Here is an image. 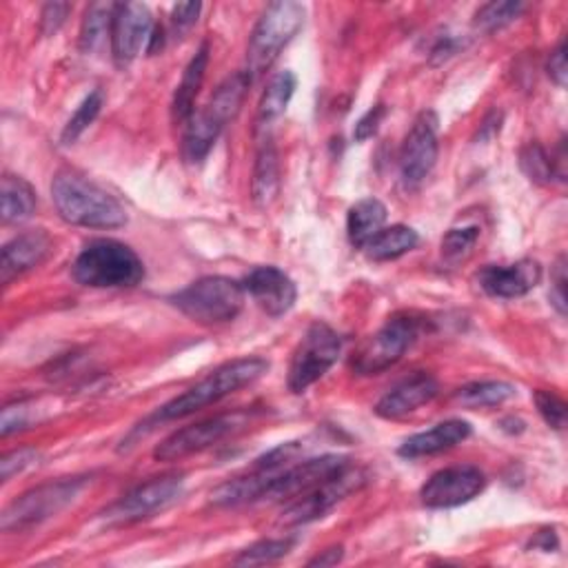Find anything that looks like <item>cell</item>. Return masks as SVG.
<instances>
[{"mask_svg": "<svg viewBox=\"0 0 568 568\" xmlns=\"http://www.w3.org/2000/svg\"><path fill=\"white\" fill-rule=\"evenodd\" d=\"M266 371H269V362L264 357H255V355L225 362L218 368H214L207 377H203L198 385H194L192 389H186L184 394H180L178 398H173L171 402L160 407L140 427H145L149 431L160 422L194 416L196 411L220 402L223 398L236 394L238 389L253 385Z\"/></svg>", "mask_w": 568, "mask_h": 568, "instance_id": "obj_1", "label": "cell"}, {"mask_svg": "<svg viewBox=\"0 0 568 568\" xmlns=\"http://www.w3.org/2000/svg\"><path fill=\"white\" fill-rule=\"evenodd\" d=\"M522 171L529 175V180L537 184H550L553 178L564 180V160H555L546 154V149L539 143H529L520 154Z\"/></svg>", "mask_w": 568, "mask_h": 568, "instance_id": "obj_29", "label": "cell"}, {"mask_svg": "<svg viewBox=\"0 0 568 568\" xmlns=\"http://www.w3.org/2000/svg\"><path fill=\"white\" fill-rule=\"evenodd\" d=\"M542 280V266L535 260L515 264H489L478 273V284L491 298L513 300L533 292Z\"/></svg>", "mask_w": 568, "mask_h": 568, "instance_id": "obj_17", "label": "cell"}, {"mask_svg": "<svg viewBox=\"0 0 568 568\" xmlns=\"http://www.w3.org/2000/svg\"><path fill=\"white\" fill-rule=\"evenodd\" d=\"M182 489H184L182 476L154 478L145 485H138L127 496H123L118 502H114L103 513V520L114 526L147 520V518L169 509L182 496Z\"/></svg>", "mask_w": 568, "mask_h": 568, "instance_id": "obj_12", "label": "cell"}, {"mask_svg": "<svg viewBox=\"0 0 568 568\" xmlns=\"http://www.w3.org/2000/svg\"><path fill=\"white\" fill-rule=\"evenodd\" d=\"M387 118V107L385 105H375L371 107L357 123H355V129H353V138L357 143H364L368 138H373L377 134V129H380L383 121Z\"/></svg>", "mask_w": 568, "mask_h": 568, "instance_id": "obj_37", "label": "cell"}, {"mask_svg": "<svg viewBox=\"0 0 568 568\" xmlns=\"http://www.w3.org/2000/svg\"><path fill=\"white\" fill-rule=\"evenodd\" d=\"M38 411L41 409H34V405L27 400L8 405L3 409V420H0V433H3V438H8L16 431L30 429L34 422H38Z\"/></svg>", "mask_w": 568, "mask_h": 568, "instance_id": "obj_34", "label": "cell"}, {"mask_svg": "<svg viewBox=\"0 0 568 568\" xmlns=\"http://www.w3.org/2000/svg\"><path fill=\"white\" fill-rule=\"evenodd\" d=\"M207 65H209V43H203V47L196 52V56L189 60L182 80L175 89V96L171 103V116L175 123H186L196 114L194 105L198 99V91L203 87L205 73H207Z\"/></svg>", "mask_w": 568, "mask_h": 568, "instance_id": "obj_21", "label": "cell"}, {"mask_svg": "<svg viewBox=\"0 0 568 568\" xmlns=\"http://www.w3.org/2000/svg\"><path fill=\"white\" fill-rule=\"evenodd\" d=\"M245 292L271 318L289 314L298 300L296 282L277 266H255L245 280Z\"/></svg>", "mask_w": 568, "mask_h": 568, "instance_id": "obj_16", "label": "cell"}, {"mask_svg": "<svg viewBox=\"0 0 568 568\" xmlns=\"http://www.w3.org/2000/svg\"><path fill=\"white\" fill-rule=\"evenodd\" d=\"M418 242H420V236L416 229L407 225H394L373 236L362 251L375 262H387L413 251Z\"/></svg>", "mask_w": 568, "mask_h": 568, "instance_id": "obj_24", "label": "cell"}, {"mask_svg": "<svg viewBox=\"0 0 568 568\" xmlns=\"http://www.w3.org/2000/svg\"><path fill=\"white\" fill-rule=\"evenodd\" d=\"M342 557H344V548H342V546H333V548L322 550V553L316 555L314 559H309V566H320V568L336 566L338 561H342Z\"/></svg>", "mask_w": 568, "mask_h": 568, "instance_id": "obj_43", "label": "cell"}, {"mask_svg": "<svg viewBox=\"0 0 568 568\" xmlns=\"http://www.w3.org/2000/svg\"><path fill=\"white\" fill-rule=\"evenodd\" d=\"M280 192V158L271 138H264L253 167L251 196L260 209H266Z\"/></svg>", "mask_w": 568, "mask_h": 568, "instance_id": "obj_22", "label": "cell"}, {"mask_svg": "<svg viewBox=\"0 0 568 568\" xmlns=\"http://www.w3.org/2000/svg\"><path fill=\"white\" fill-rule=\"evenodd\" d=\"M89 485V478H63L49 485H41L21 498H16L5 511L0 526L5 533H23L30 531L78 500L82 489Z\"/></svg>", "mask_w": 568, "mask_h": 568, "instance_id": "obj_6", "label": "cell"}, {"mask_svg": "<svg viewBox=\"0 0 568 568\" xmlns=\"http://www.w3.org/2000/svg\"><path fill=\"white\" fill-rule=\"evenodd\" d=\"M546 71H548L550 80H553L557 87H566V80H568L566 41H561V43L557 45V49L550 54V58H548V65H546Z\"/></svg>", "mask_w": 568, "mask_h": 568, "instance_id": "obj_41", "label": "cell"}, {"mask_svg": "<svg viewBox=\"0 0 568 568\" xmlns=\"http://www.w3.org/2000/svg\"><path fill=\"white\" fill-rule=\"evenodd\" d=\"M36 212V192L21 175L3 178V223L14 225L30 220Z\"/></svg>", "mask_w": 568, "mask_h": 568, "instance_id": "obj_26", "label": "cell"}, {"mask_svg": "<svg viewBox=\"0 0 568 568\" xmlns=\"http://www.w3.org/2000/svg\"><path fill=\"white\" fill-rule=\"evenodd\" d=\"M305 25V8L294 0H277L271 3L253 27L247 47V73L251 80L260 78L277 60Z\"/></svg>", "mask_w": 568, "mask_h": 568, "instance_id": "obj_4", "label": "cell"}, {"mask_svg": "<svg viewBox=\"0 0 568 568\" xmlns=\"http://www.w3.org/2000/svg\"><path fill=\"white\" fill-rule=\"evenodd\" d=\"M440 391V385L429 373H416L400 385H396L389 394H385L375 405V416L385 420H400L420 407L429 405Z\"/></svg>", "mask_w": 568, "mask_h": 568, "instance_id": "obj_19", "label": "cell"}, {"mask_svg": "<svg viewBox=\"0 0 568 568\" xmlns=\"http://www.w3.org/2000/svg\"><path fill=\"white\" fill-rule=\"evenodd\" d=\"M69 12H71L69 3H49V5H45V10L41 14V32L45 36H54L65 25Z\"/></svg>", "mask_w": 568, "mask_h": 568, "instance_id": "obj_38", "label": "cell"}, {"mask_svg": "<svg viewBox=\"0 0 568 568\" xmlns=\"http://www.w3.org/2000/svg\"><path fill=\"white\" fill-rule=\"evenodd\" d=\"M478 238H480L478 227H455V229L446 231V236L442 238L444 262H448L453 266L464 262L473 253V247L478 245Z\"/></svg>", "mask_w": 568, "mask_h": 568, "instance_id": "obj_32", "label": "cell"}, {"mask_svg": "<svg viewBox=\"0 0 568 568\" xmlns=\"http://www.w3.org/2000/svg\"><path fill=\"white\" fill-rule=\"evenodd\" d=\"M38 457H41V453L36 448H19L14 453H8L3 457V462H0V478H3V482H10L16 473L36 464Z\"/></svg>", "mask_w": 568, "mask_h": 568, "instance_id": "obj_36", "label": "cell"}, {"mask_svg": "<svg viewBox=\"0 0 568 568\" xmlns=\"http://www.w3.org/2000/svg\"><path fill=\"white\" fill-rule=\"evenodd\" d=\"M253 418V411H234L225 416H216L196 424H189L169 438H164L156 451L154 457L158 462H175L182 457H189L194 453L207 451L209 446L227 440L229 435L245 429Z\"/></svg>", "mask_w": 568, "mask_h": 568, "instance_id": "obj_10", "label": "cell"}, {"mask_svg": "<svg viewBox=\"0 0 568 568\" xmlns=\"http://www.w3.org/2000/svg\"><path fill=\"white\" fill-rule=\"evenodd\" d=\"M387 223V207L377 198L357 201L347 214V236L355 249H364L366 242L380 234Z\"/></svg>", "mask_w": 568, "mask_h": 568, "instance_id": "obj_23", "label": "cell"}, {"mask_svg": "<svg viewBox=\"0 0 568 568\" xmlns=\"http://www.w3.org/2000/svg\"><path fill=\"white\" fill-rule=\"evenodd\" d=\"M294 93H296V76L292 71L275 73L269 80L262 99H260L258 125L269 127L273 121H277L284 114V110L289 107Z\"/></svg>", "mask_w": 568, "mask_h": 568, "instance_id": "obj_25", "label": "cell"}, {"mask_svg": "<svg viewBox=\"0 0 568 568\" xmlns=\"http://www.w3.org/2000/svg\"><path fill=\"white\" fill-rule=\"evenodd\" d=\"M522 12L524 3H520V0H500V3L496 0V3H487L478 10L476 19H473V27L482 34H493L518 21Z\"/></svg>", "mask_w": 568, "mask_h": 568, "instance_id": "obj_30", "label": "cell"}, {"mask_svg": "<svg viewBox=\"0 0 568 568\" xmlns=\"http://www.w3.org/2000/svg\"><path fill=\"white\" fill-rule=\"evenodd\" d=\"M294 539H262L245 548L234 561L238 566H255V564H271L282 559L284 555H289L294 548Z\"/></svg>", "mask_w": 568, "mask_h": 568, "instance_id": "obj_33", "label": "cell"}, {"mask_svg": "<svg viewBox=\"0 0 568 568\" xmlns=\"http://www.w3.org/2000/svg\"><path fill=\"white\" fill-rule=\"evenodd\" d=\"M531 546H533V548H539V550L550 553V550H555V548L559 546V542H557L555 531H553V529H546V531H542V533L531 542Z\"/></svg>", "mask_w": 568, "mask_h": 568, "instance_id": "obj_44", "label": "cell"}, {"mask_svg": "<svg viewBox=\"0 0 568 568\" xmlns=\"http://www.w3.org/2000/svg\"><path fill=\"white\" fill-rule=\"evenodd\" d=\"M58 216L76 227L118 229L127 225V212L118 198L76 171H58L52 182Z\"/></svg>", "mask_w": 568, "mask_h": 568, "instance_id": "obj_2", "label": "cell"}, {"mask_svg": "<svg viewBox=\"0 0 568 568\" xmlns=\"http://www.w3.org/2000/svg\"><path fill=\"white\" fill-rule=\"evenodd\" d=\"M154 19L143 3H116L112 19V54L118 67H127L149 43Z\"/></svg>", "mask_w": 568, "mask_h": 568, "instance_id": "obj_15", "label": "cell"}, {"mask_svg": "<svg viewBox=\"0 0 568 568\" xmlns=\"http://www.w3.org/2000/svg\"><path fill=\"white\" fill-rule=\"evenodd\" d=\"M438 129L440 121L435 112H422L400 151V175L407 189H418L438 162Z\"/></svg>", "mask_w": 568, "mask_h": 568, "instance_id": "obj_14", "label": "cell"}, {"mask_svg": "<svg viewBox=\"0 0 568 568\" xmlns=\"http://www.w3.org/2000/svg\"><path fill=\"white\" fill-rule=\"evenodd\" d=\"M203 5L201 3H178L171 12V25L178 34H184L186 30H192L198 21Z\"/></svg>", "mask_w": 568, "mask_h": 568, "instance_id": "obj_40", "label": "cell"}, {"mask_svg": "<svg viewBox=\"0 0 568 568\" xmlns=\"http://www.w3.org/2000/svg\"><path fill=\"white\" fill-rule=\"evenodd\" d=\"M164 32H162V27H154V32H151V38H149V43H147V54H158V49H162V43H164Z\"/></svg>", "mask_w": 568, "mask_h": 568, "instance_id": "obj_45", "label": "cell"}, {"mask_svg": "<svg viewBox=\"0 0 568 568\" xmlns=\"http://www.w3.org/2000/svg\"><path fill=\"white\" fill-rule=\"evenodd\" d=\"M459 47H462V43L455 36H442V38H438L435 47L431 49V58H433V63L448 60L453 54H457Z\"/></svg>", "mask_w": 568, "mask_h": 568, "instance_id": "obj_42", "label": "cell"}, {"mask_svg": "<svg viewBox=\"0 0 568 568\" xmlns=\"http://www.w3.org/2000/svg\"><path fill=\"white\" fill-rule=\"evenodd\" d=\"M533 398L544 422L555 431H561L566 427V402L550 391H535Z\"/></svg>", "mask_w": 568, "mask_h": 568, "instance_id": "obj_35", "label": "cell"}, {"mask_svg": "<svg viewBox=\"0 0 568 568\" xmlns=\"http://www.w3.org/2000/svg\"><path fill=\"white\" fill-rule=\"evenodd\" d=\"M364 485V473L349 464L342 468L338 476L320 482L311 491L298 496L292 500V504L282 511V522L296 526L307 524L314 520L325 518L329 511H333L344 498H349L353 491H357Z\"/></svg>", "mask_w": 568, "mask_h": 568, "instance_id": "obj_11", "label": "cell"}, {"mask_svg": "<svg viewBox=\"0 0 568 568\" xmlns=\"http://www.w3.org/2000/svg\"><path fill=\"white\" fill-rule=\"evenodd\" d=\"M470 435V424L464 420H446L435 424L429 431L416 433L409 440L402 442V446L398 448V453L402 457L416 459V457H427V455H435L442 451H448L457 444H462L466 438Z\"/></svg>", "mask_w": 568, "mask_h": 568, "instance_id": "obj_20", "label": "cell"}, {"mask_svg": "<svg viewBox=\"0 0 568 568\" xmlns=\"http://www.w3.org/2000/svg\"><path fill=\"white\" fill-rule=\"evenodd\" d=\"M112 19H114V3H96L91 5L82 19L80 27V52L93 54L99 52L107 36H112Z\"/></svg>", "mask_w": 568, "mask_h": 568, "instance_id": "obj_27", "label": "cell"}, {"mask_svg": "<svg viewBox=\"0 0 568 568\" xmlns=\"http://www.w3.org/2000/svg\"><path fill=\"white\" fill-rule=\"evenodd\" d=\"M550 303L557 309L559 316H566V260L559 258L553 271V284H550Z\"/></svg>", "mask_w": 568, "mask_h": 568, "instance_id": "obj_39", "label": "cell"}, {"mask_svg": "<svg viewBox=\"0 0 568 568\" xmlns=\"http://www.w3.org/2000/svg\"><path fill=\"white\" fill-rule=\"evenodd\" d=\"M340 353L342 336L325 322L311 325L292 355L287 377L289 391L305 394L320 377H325V373L338 362Z\"/></svg>", "mask_w": 568, "mask_h": 568, "instance_id": "obj_9", "label": "cell"}, {"mask_svg": "<svg viewBox=\"0 0 568 568\" xmlns=\"http://www.w3.org/2000/svg\"><path fill=\"white\" fill-rule=\"evenodd\" d=\"M515 396L509 383H473L455 394V400L466 409H491L500 407Z\"/></svg>", "mask_w": 568, "mask_h": 568, "instance_id": "obj_28", "label": "cell"}, {"mask_svg": "<svg viewBox=\"0 0 568 568\" xmlns=\"http://www.w3.org/2000/svg\"><path fill=\"white\" fill-rule=\"evenodd\" d=\"M422 331V318L411 314L394 316L380 331L368 338L351 360V368L360 375H375L402 360Z\"/></svg>", "mask_w": 568, "mask_h": 568, "instance_id": "obj_8", "label": "cell"}, {"mask_svg": "<svg viewBox=\"0 0 568 568\" xmlns=\"http://www.w3.org/2000/svg\"><path fill=\"white\" fill-rule=\"evenodd\" d=\"M240 105L242 96L234 87H218L209 105L184 123L186 129L182 136V158L192 164L203 162L227 123L240 112Z\"/></svg>", "mask_w": 568, "mask_h": 568, "instance_id": "obj_7", "label": "cell"}, {"mask_svg": "<svg viewBox=\"0 0 568 568\" xmlns=\"http://www.w3.org/2000/svg\"><path fill=\"white\" fill-rule=\"evenodd\" d=\"M71 275L82 287L91 289H129L143 282L145 264L132 247L101 238L84 245L71 266Z\"/></svg>", "mask_w": 568, "mask_h": 568, "instance_id": "obj_3", "label": "cell"}, {"mask_svg": "<svg viewBox=\"0 0 568 568\" xmlns=\"http://www.w3.org/2000/svg\"><path fill=\"white\" fill-rule=\"evenodd\" d=\"M54 251V240L43 229L25 231L12 238L0 251V282L8 284L27 271L41 266Z\"/></svg>", "mask_w": 568, "mask_h": 568, "instance_id": "obj_18", "label": "cell"}, {"mask_svg": "<svg viewBox=\"0 0 568 568\" xmlns=\"http://www.w3.org/2000/svg\"><path fill=\"white\" fill-rule=\"evenodd\" d=\"M485 487L487 478L478 466H448L427 480L420 500L427 509H455L476 500Z\"/></svg>", "mask_w": 568, "mask_h": 568, "instance_id": "obj_13", "label": "cell"}, {"mask_svg": "<svg viewBox=\"0 0 568 568\" xmlns=\"http://www.w3.org/2000/svg\"><path fill=\"white\" fill-rule=\"evenodd\" d=\"M103 103H105V93L101 89H93L89 96L80 103V107L73 112L69 123L65 125L60 143L63 145H73L87 132V127L99 118V114L103 110Z\"/></svg>", "mask_w": 568, "mask_h": 568, "instance_id": "obj_31", "label": "cell"}, {"mask_svg": "<svg viewBox=\"0 0 568 568\" xmlns=\"http://www.w3.org/2000/svg\"><path fill=\"white\" fill-rule=\"evenodd\" d=\"M242 282L225 275H207L171 296V305L201 325H223L238 318L245 307Z\"/></svg>", "mask_w": 568, "mask_h": 568, "instance_id": "obj_5", "label": "cell"}]
</instances>
